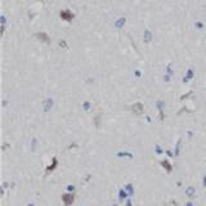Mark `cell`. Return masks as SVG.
I'll return each instance as SVG.
<instances>
[{
	"instance_id": "obj_1",
	"label": "cell",
	"mask_w": 206,
	"mask_h": 206,
	"mask_svg": "<svg viewBox=\"0 0 206 206\" xmlns=\"http://www.w3.org/2000/svg\"><path fill=\"white\" fill-rule=\"evenodd\" d=\"M131 110H133V112L135 113V115H142L143 113V106L140 105V103H135V105H133V107H131Z\"/></svg>"
},
{
	"instance_id": "obj_2",
	"label": "cell",
	"mask_w": 206,
	"mask_h": 206,
	"mask_svg": "<svg viewBox=\"0 0 206 206\" xmlns=\"http://www.w3.org/2000/svg\"><path fill=\"white\" fill-rule=\"evenodd\" d=\"M62 201L65 202L66 206L71 205L73 202V196H72V194H63V196H62Z\"/></svg>"
},
{
	"instance_id": "obj_3",
	"label": "cell",
	"mask_w": 206,
	"mask_h": 206,
	"mask_svg": "<svg viewBox=\"0 0 206 206\" xmlns=\"http://www.w3.org/2000/svg\"><path fill=\"white\" fill-rule=\"evenodd\" d=\"M61 17H62V20H65V21H71L73 18L72 13H70L68 10H62V12H61Z\"/></svg>"
},
{
	"instance_id": "obj_4",
	"label": "cell",
	"mask_w": 206,
	"mask_h": 206,
	"mask_svg": "<svg viewBox=\"0 0 206 206\" xmlns=\"http://www.w3.org/2000/svg\"><path fill=\"white\" fill-rule=\"evenodd\" d=\"M36 36H37L40 40H43L44 43H49V37H48L47 35H45V34H37Z\"/></svg>"
}]
</instances>
